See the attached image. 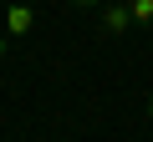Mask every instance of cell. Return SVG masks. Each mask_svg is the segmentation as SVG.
Segmentation results:
<instances>
[{
    "label": "cell",
    "instance_id": "3957f363",
    "mask_svg": "<svg viewBox=\"0 0 153 142\" xmlns=\"http://www.w3.org/2000/svg\"><path fill=\"white\" fill-rule=\"evenodd\" d=\"M133 26H153V0H133Z\"/></svg>",
    "mask_w": 153,
    "mask_h": 142
},
{
    "label": "cell",
    "instance_id": "52a82bcc",
    "mask_svg": "<svg viewBox=\"0 0 153 142\" xmlns=\"http://www.w3.org/2000/svg\"><path fill=\"white\" fill-rule=\"evenodd\" d=\"M128 5H133V0H128Z\"/></svg>",
    "mask_w": 153,
    "mask_h": 142
},
{
    "label": "cell",
    "instance_id": "8992f818",
    "mask_svg": "<svg viewBox=\"0 0 153 142\" xmlns=\"http://www.w3.org/2000/svg\"><path fill=\"white\" fill-rule=\"evenodd\" d=\"M0 56H5V36H0Z\"/></svg>",
    "mask_w": 153,
    "mask_h": 142
},
{
    "label": "cell",
    "instance_id": "6da1fadb",
    "mask_svg": "<svg viewBox=\"0 0 153 142\" xmlns=\"http://www.w3.org/2000/svg\"><path fill=\"white\" fill-rule=\"evenodd\" d=\"M97 31H102V36L133 31V5H128V0H107V5H97Z\"/></svg>",
    "mask_w": 153,
    "mask_h": 142
},
{
    "label": "cell",
    "instance_id": "277c9868",
    "mask_svg": "<svg viewBox=\"0 0 153 142\" xmlns=\"http://www.w3.org/2000/svg\"><path fill=\"white\" fill-rule=\"evenodd\" d=\"M76 10H97V5H107V0H71Z\"/></svg>",
    "mask_w": 153,
    "mask_h": 142
},
{
    "label": "cell",
    "instance_id": "7a4b0ae2",
    "mask_svg": "<svg viewBox=\"0 0 153 142\" xmlns=\"http://www.w3.org/2000/svg\"><path fill=\"white\" fill-rule=\"evenodd\" d=\"M31 31H36V10L21 5V0H16V5H5V36L21 41V36H31Z\"/></svg>",
    "mask_w": 153,
    "mask_h": 142
},
{
    "label": "cell",
    "instance_id": "5b68a950",
    "mask_svg": "<svg viewBox=\"0 0 153 142\" xmlns=\"http://www.w3.org/2000/svg\"><path fill=\"white\" fill-rule=\"evenodd\" d=\"M148 122H153V91H148Z\"/></svg>",
    "mask_w": 153,
    "mask_h": 142
}]
</instances>
